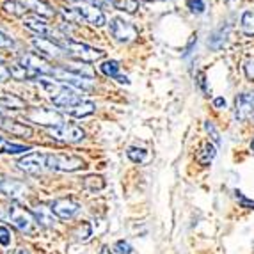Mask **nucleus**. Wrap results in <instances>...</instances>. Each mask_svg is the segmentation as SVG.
Segmentation results:
<instances>
[{
	"label": "nucleus",
	"mask_w": 254,
	"mask_h": 254,
	"mask_svg": "<svg viewBox=\"0 0 254 254\" xmlns=\"http://www.w3.org/2000/svg\"><path fill=\"white\" fill-rule=\"evenodd\" d=\"M85 167V162L76 155H68V153H54L47 155V169L59 171V173H75Z\"/></svg>",
	"instance_id": "nucleus-5"
},
{
	"label": "nucleus",
	"mask_w": 254,
	"mask_h": 254,
	"mask_svg": "<svg viewBox=\"0 0 254 254\" xmlns=\"http://www.w3.org/2000/svg\"><path fill=\"white\" fill-rule=\"evenodd\" d=\"M32 47L38 48L41 54L48 55V57H54V59H57V57H61V55L64 54L63 47H61L59 43H55L47 38H39V36L32 39Z\"/></svg>",
	"instance_id": "nucleus-18"
},
{
	"label": "nucleus",
	"mask_w": 254,
	"mask_h": 254,
	"mask_svg": "<svg viewBox=\"0 0 254 254\" xmlns=\"http://www.w3.org/2000/svg\"><path fill=\"white\" fill-rule=\"evenodd\" d=\"M30 146L25 144H16V142H11V140L0 137V153H5V155H21V153L30 151Z\"/></svg>",
	"instance_id": "nucleus-22"
},
{
	"label": "nucleus",
	"mask_w": 254,
	"mask_h": 254,
	"mask_svg": "<svg viewBox=\"0 0 254 254\" xmlns=\"http://www.w3.org/2000/svg\"><path fill=\"white\" fill-rule=\"evenodd\" d=\"M32 213H34L36 220H38V224L41 226V228H54V226L59 222V219H57V215L54 213L50 204L38 203L34 206V210H32Z\"/></svg>",
	"instance_id": "nucleus-17"
},
{
	"label": "nucleus",
	"mask_w": 254,
	"mask_h": 254,
	"mask_svg": "<svg viewBox=\"0 0 254 254\" xmlns=\"http://www.w3.org/2000/svg\"><path fill=\"white\" fill-rule=\"evenodd\" d=\"M213 107H215V109H224V107H226V100L222 96H217L215 100H213Z\"/></svg>",
	"instance_id": "nucleus-38"
},
{
	"label": "nucleus",
	"mask_w": 254,
	"mask_h": 254,
	"mask_svg": "<svg viewBox=\"0 0 254 254\" xmlns=\"http://www.w3.org/2000/svg\"><path fill=\"white\" fill-rule=\"evenodd\" d=\"M18 66H21V68H25L29 73H32L34 78H38V80L39 78H43V76H52V73H54V68H52L50 64L36 54L21 55L20 64H18Z\"/></svg>",
	"instance_id": "nucleus-10"
},
{
	"label": "nucleus",
	"mask_w": 254,
	"mask_h": 254,
	"mask_svg": "<svg viewBox=\"0 0 254 254\" xmlns=\"http://www.w3.org/2000/svg\"><path fill=\"white\" fill-rule=\"evenodd\" d=\"M11 254H30V253L27 249H16V251H13Z\"/></svg>",
	"instance_id": "nucleus-41"
},
{
	"label": "nucleus",
	"mask_w": 254,
	"mask_h": 254,
	"mask_svg": "<svg viewBox=\"0 0 254 254\" xmlns=\"http://www.w3.org/2000/svg\"><path fill=\"white\" fill-rule=\"evenodd\" d=\"M94 5H103V7H110V5H114V0H94Z\"/></svg>",
	"instance_id": "nucleus-40"
},
{
	"label": "nucleus",
	"mask_w": 254,
	"mask_h": 254,
	"mask_svg": "<svg viewBox=\"0 0 254 254\" xmlns=\"http://www.w3.org/2000/svg\"><path fill=\"white\" fill-rule=\"evenodd\" d=\"M23 25H25L29 30H32V32H36V34H39V38L52 39V41L59 43V45L66 39V36L61 34L59 30L54 29L47 20H43V18L38 16V14H30V16L23 18Z\"/></svg>",
	"instance_id": "nucleus-6"
},
{
	"label": "nucleus",
	"mask_w": 254,
	"mask_h": 254,
	"mask_svg": "<svg viewBox=\"0 0 254 254\" xmlns=\"http://www.w3.org/2000/svg\"><path fill=\"white\" fill-rule=\"evenodd\" d=\"M25 5L29 9H32L36 14H41V16H54L55 11L47 4V2H43V0H25Z\"/></svg>",
	"instance_id": "nucleus-24"
},
{
	"label": "nucleus",
	"mask_w": 254,
	"mask_h": 254,
	"mask_svg": "<svg viewBox=\"0 0 254 254\" xmlns=\"http://www.w3.org/2000/svg\"><path fill=\"white\" fill-rule=\"evenodd\" d=\"M66 112L69 116H73V118H87V116L96 112V105L93 102H89V100H80V102L75 103L73 107L66 109Z\"/></svg>",
	"instance_id": "nucleus-20"
},
{
	"label": "nucleus",
	"mask_w": 254,
	"mask_h": 254,
	"mask_svg": "<svg viewBox=\"0 0 254 254\" xmlns=\"http://www.w3.org/2000/svg\"><path fill=\"white\" fill-rule=\"evenodd\" d=\"M25 119L30 123L41 125V127L55 128L64 125V116L55 109H45V107H34L25 114Z\"/></svg>",
	"instance_id": "nucleus-7"
},
{
	"label": "nucleus",
	"mask_w": 254,
	"mask_h": 254,
	"mask_svg": "<svg viewBox=\"0 0 254 254\" xmlns=\"http://www.w3.org/2000/svg\"><path fill=\"white\" fill-rule=\"evenodd\" d=\"M63 14L75 23H89L93 27L105 25V14L98 5L89 2H78L71 7H63Z\"/></svg>",
	"instance_id": "nucleus-3"
},
{
	"label": "nucleus",
	"mask_w": 254,
	"mask_h": 254,
	"mask_svg": "<svg viewBox=\"0 0 254 254\" xmlns=\"http://www.w3.org/2000/svg\"><path fill=\"white\" fill-rule=\"evenodd\" d=\"M0 130L7 131V133H11V135H14V137H21V139H29V137H32V133H34L29 125L18 123V121L5 118V116H0Z\"/></svg>",
	"instance_id": "nucleus-15"
},
{
	"label": "nucleus",
	"mask_w": 254,
	"mask_h": 254,
	"mask_svg": "<svg viewBox=\"0 0 254 254\" xmlns=\"http://www.w3.org/2000/svg\"><path fill=\"white\" fill-rule=\"evenodd\" d=\"M114 253L116 254H131L133 253V247L130 246L128 240H118L114 244Z\"/></svg>",
	"instance_id": "nucleus-32"
},
{
	"label": "nucleus",
	"mask_w": 254,
	"mask_h": 254,
	"mask_svg": "<svg viewBox=\"0 0 254 254\" xmlns=\"http://www.w3.org/2000/svg\"><path fill=\"white\" fill-rule=\"evenodd\" d=\"M39 84H41L43 89L47 91L48 98L54 102V105L61 107V109H64V110L73 107L75 103H78L82 100L78 91L69 87V85L63 84V82H57L55 78L52 80V78L43 76V78H39Z\"/></svg>",
	"instance_id": "nucleus-2"
},
{
	"label": "nucleus",
	"mask_w": 254,
	"mask_h": 254,
	"mask_svg": "<svg viewBox=\"0 0 254 254\" xmlns=\"http://www.w3.org/2000/svg\"><path fill=\"white\" fill-rule=\"evenodd\" d=\"M197 78H199V80H197V84L201 85V89L204 91V93H206V78H204V73H199V75H197Z\"/></svg>",
	"instance_id": "nucleus-39"
},
{
	"label": "nucleus",
	"mask_w": 254,
	"mask_h": 254,
	"mask_svg": "<svg viewBox=\"0 0 254 254\" xmlns=\"http://www.w3.org/2000/svg\"><path fill=\"white\" fill-rule=\"evenodd\" d=\"M11 78V69L5 66L4 61H0V82H7Z\"/></svg>",
	"instance_id": "nucleus-36"
},
{
	"label": "nucleus",
	"mask_w": 254,
	"mask_h": 254,
	"mask_svg": "<svg viewBox=\"0 0 254 254\" xmlns=\"http://www.w3.org/2000/svg\"><path fill=\"white\" fill-rule=\"evenodd\" d=\"M52 76H54L57 82H63V84L73 87V89L76 87V89L87 91V89H93V85H94L93 78L84 76L76 71H71V69H68V68H54Z\"/></svg>",
	"instance_id": "nucleus-8"
},
{
	"label": "nucleus",
	"mask_w": 254,
	"mask_h": 254,
	"mask_svg": "<svg viewBox=\"0 0 254 254\" xmlns=\"http://www.w3.org/2000/svg\"><path fill=\"white\" fill-rule=\"evenodd\" d=\"M0 194L13 201H21L29 195V185L16 178H4L0 183Z\"/></svg>",
	"instance_id": "nucleus-13"
},
{
	"label": "nucleus",
	"mask_w": 254,
	"mask_h": 254,
	"mask_svg": "<svg viewBox=\"0 0 254 254\" xmlns=\"http://www.w3.org/2000/svg\"><path fill=\"white\" fill-rule=\"evenodd\" d=\"M18 167H20L23 173L27 174H41L43 171L47 169V155L45 153H39V151H34V153H27L23 157L18 160Z\"/></svg>",
	"instance_id": "nucleus-12"
},
{
	"label": "nucleus",
	"mask_w": 254,
	"mask_h": 254,
	"mask_svg": "<svg viewBox=\"0 0 254 254\" xmlns=\"http://www.w3.org/2000/svg\"><path fill=\"white\" fill-rule=\"evenodd\" d=\"M119 68H121V66H119L118 61H105V63H102V66H100L103 75L110 76V78H116L119 84H130L128 76L119 75Z\"/></svg>",
	"instance_id": "nucleus-21"
},
{
	"label": "nucleus",
	"mask_w": 254,
	"mask_h": 254,
	"mask_svg": "<svg viewBox=\"0 0 254 254\" xmlns=\"http://www.w3.org/2000/svg\"><path fill=\"white\" fill-rule=\"evenodd\" d=\"M0 219L9 222L11 226H14L23 235H36L39 231V228H41L38 224V220H36L34 213L14 203L4 206V210L0 212Z\"/></svg>",
	"instance_id": "nucleus-1"
},
{
	"label": "nucleus",
	"mask_w": 254,
	"mask_h": 254,
	"mask_svg": "<svg viewBox=\"0 0 254 254\" xmlns=\"http://www.w3.org/2000/svg\"><path fill=\"white\" fill-rule=\"evenodd\" d=\"M85 190L89 192H100L105 189V178L103 176H98V174H91V176H85L84 182H82Z\"/></svg>",
	"instance_id": "nucleus-23"
},
{
	"label": "nucleus",
	"mask_w": 254,
	"mask_h": 254,
	"mask_svg": "<svg viewBox=\"0 0 254 254\" xmlns=\"http://www.w3.org/2000/svg\"><path fill=\"white\" fill-rule=\"evenodd\" d=\"M187 5H189V9H190V13H194V14L204 13V9H206V5H204V0H189V2H187Z\"/></svg>",
	"instance_id": "nucleus-34"
},
{
	"label": "nucleus",
	"mask_w": 254,
	"mask_h": 254,
	"mask_svg": "<svg viewBox=\"0 0 254 254\" xmlns=\"http://www.w3.org/2000/svg\"><path fill=\"white\" fill-rule=\"evenodd\" d=\"M100 254H114L112 251L109 249V247H102V251H100Z\"/></svg>",
	"instance_id": "nucleus-42"
},
{
	"label": "nucleus",
	"mask_w": 254,
	"mask_h": 254,
	"mask_svg": "<svg viewBox=\"0 0 254 254\" xmlns=\"http://www.w3.org/2000/svg\"><path fill=\"white\" fill-rule=\"evenodd\" d=\"M251 149H253V155H254V139H253V142H251Z\"/></svg>",
	"instance_id": "nucleus-43"
},
{
	"label": "nucleus",
	"mask_w": 254,
	"mask_h": 254,
	"mask_svg": "<svg viewBox=\"0 0 254 254\" xmlns=\"http://www.w3.org/2000/svg\"><path fill=\"white\" fill-rule=\"evenodd\" d=\"M2 180H4V178H2V176H0V183H2Z\"/></svg>",
	"instance_id": "nucleus-44"
},
{
	"label": "nucleus",
	"mask_w": 254,
	"mask_h": 254,
	"mask_svg": "<svg viewBox=\"0 0 254 254\" xmlns=\"http://www.w3.org/2000/svg\"><path fill=\"white\" fill-rule=\"evenodd\" d=\"M127 157L130 158L133 164H144L146 160H148V151H146L144 148H128L127 151Z\"/></svg>",
	"instance_id": "nucleus-27"
},
{
	"label": "nucleus",
	"mask_w": 254,
	"mask_h": 254,
	"mask_svg": "<svg viewBox=\"0 0 254 254\" xmlns=\"http://www.w3.org/2000/svg\"><path fill=\"white\" fill-rule=\"evenodd\" d=\"M4 11H5V13H9V14H13V16H23V18H25L29 7L25 5V2L7 0V2H4Z\"/></svg>",
	"instance_id": "nucleus-25"
},
{
	"label": "nucleus",
	"mask_w": 254,
	"mask_h": 254,
	"mask_svg": "<svg viewBox=\"0 0 254 254\" xmlns=\"http://www.w3.org/2000/svg\"><path fill=\"white\" fill-rule=\"evenodd\" d=\"M242 30L244 34L254 36V11H246L242 14Z\"/></svg>",
	"instance_id": "nucleus-29"
},
{
	"label": "nucleus",
	"mask_w": 254,
	"mask_h": 254,
	"mask_svg": "<svg viewBox=\"0 0 254 254\" xmlns=\"http://www.w3.org/2000/svg\"><path fill=\"white\" fill-rule=\"evenodd\" d=\"M251 94H253V100H254V93H251Z\"/></svg>",
	"instance_id": "nucleus-45"
},
{
	"label": "nucleus",
	"mask_w": 254,
	"mask_h": 254,
	"mask_svg": "<svg viewBox=\"0 0 254 254\" xmlns=\"http://www.w3.org/2000/svg\"><path fill=\"white\" fill-rule=\"evenodd\" d=\"M204 128H206L208 135L212 137V140L215 142V146H220V135H219V131H217L215 125H213L212 121H206V123H204Z\"/></svg>",
	"instance_id": "nucleus-35"
},
{
	"label": "nucleus",
	"mask_w": 254,
	"mask_h": 254,
	"mask_svg": "<svg viewBox=\"0 0 254 254\" xmlns=\"http://www.w3.org/2000/svg\"><path fill=\"white\" fill-rule=\"evenodd\" d=\"M254 114V100L251 93H242L235 100V118L238 121H246Z\"/></svg>",
	"instance_id": "nucleus-16"
},
{
	"label": "nucleus",
	"mask_w": 254,
	"mask_h": 254,
	"mask_svg": "<svg viewBox=\"0 0 254 254\" xmlns=\"http://www.w3.org/2000/svg\"><path fill=\"white\" fill-rule=\"evenodd\" d=\"M50 206L55 215H57V219H63V220L73 219V217H76L78 212H80V204L76 203V201L69 199V197H59V199L52 201Z\"/></svg>",
	"instance_id": "nucleus-14"
},
{
	"label": "nucleus",
	"mask_w": 254,
	"mask_h": 254,
	"mask_svg": "<svg viewBox=\"0 0 254 254\" xmlns=\"http://www.w3.org/2000/svg\"><path fill=\"white\" fill-rule=\"evenodd\" d=\"M215 155H217V148L212 142H206V144L203 146V149L199 151V155H197V162H199L201 165H210L213 158H215Z\"/></svg>",
	"instance_id": "nucleus-26"
},
{
	"label": "nucleus",
	"mask_w": 254,
	"mask_h": 254,
	"mask_svg": "<svg viewBox=\"0 0 254 254\" xmlns=\"http://www.w3.org/2000/svg\"><path fill=\"white\" fill-rule=\"evenodd\" d=\"M244 71H246V76L249 78L251 82H254V59L247 61L246 66H244Z\"/></svg>",
	"instance_id": "nucleus-37"
},
{
	"label": "nucleus",
	"mask_w": 254,
	"mask_h": 254,
	"mask_svg": "<svg viewBox=\"0 0 254 254\" xmlns=\"http://www.w3.org/2000/svg\"><path fill=\"white\" fill-rule=\"evenodd\" d=\"M112 7L119 9V11H127V13H135L139 9V0H114Z\"/></svg>",
	"instance_id": "nucleus-30"
},
{
	"label": "nucleus",
	"mask_w": 254,
	"mask_h": 254,
	"mask_svg": "<svg viewBox=\"0 0 254 254\" xmlns=\"http://www.w3.org/2000/svg\"><path fill=\"white\" fill-rule=\"evenodd\" d=\"M48 135L54 140H57V142H63V144H75V142L84 140L85 133H84V130H82L80 127H76V125L64 123V125H61V127L48 128Z\"/></svg>",
	"instance_id": "nucleus-9"
},
{
	"label": "nucleus",
	"mask_w": 254,
	"mask_h": 254,
	"mask_svg": "<svg viewBox=\"0 0 254 254\" xmlns=\"http://www.w3.org/2000/svg\"><path fill=\"white\" fill-rule=\"evenodd\" d=\"M61 47H63L66 55H71V57H75L76 61H82V63H94V61L102 59L103 55H105L103 50L93 48L89 45H85V43L73 41V39H64L61 43Z\"/></svg>",
	"instance_id": "nucleus-4"
},
{
	"label": "nucleus",
	"mask_w": 254,
	"mask_h": 254,
	"mask_svg": "<svg viewBox=\"0 0 254 254\" xmlns=\"http://www.w3.org/2000/svg\"><path fill=\"white\" fill-rule=\"evenodd\" d=\"M11 240H13L11 229H9L7 226H0V246L9 247V246H11Z\"/></svg>",
	"instance_id": "nucleus-33"
},
{
	"label": "nucleus",
	"mask_w": 254,
	"mask_h": 254,
	"mask_svg": "<svg viewBox=\"0 0 254 254\" xmlns=\"http://www.w3.org/2000/svg\"><path fill=\"white\" fill-rule=\"evenodd\" d=\"M91 235H93V228H91L89 222H82V224L73 231V237L78 242H87Z\"/></svg>",
	"instance_id": "nucleus-28"
},
{
	"label": "nucleus",
	"mask_w": 254,
	"mask_h": 254,
	"mask_svg": "<svg viewBox=\"0 0 254 254\" xmlns=\"http://www.w3.org/2000/svg\"><path fill=\"white\" fill-rule=\"evenodd\" d=\"M14 47H16V41H14L13 36H9L7 32L0 30V48L9 50V48H14Z\"/></svg>",
	"instance_id": "nucleus-31"
},
{
	"label": "nucleus",
	"mask_w": 254,
	"mask_h": 254,
	"mask_svg": "<svg viewBox=\"0 0 254 254\" xmlns=\"http://www.w3.org/2000/svg\"><path fill=\"white\" fill-rule=\"evenodd\" d=\"M109 30L112 38L119 43H130L139 36L137 27L133 23H130V21H125L123 18H114V20L110 21Z\"/></svg>",
	"instance_id": "nucleus-11"
},
{
	"label": "nucleus",
	"mask_w": 254,
	"mask_h": 254,
	"mask_svg": "<svg viewBox=\"0 0 254 254\" xmlns=\"http://www.w3.org/2000/svg\"><path fill=\"white\" fill-rule=\"evenodd\" d=\"M27 103L25 100H21L20 96L11 93H2L0 94V116L4 112H9V110H21L25 109Z\"/></svg>",
	"instance_id": "nucleus-19"
}]
</instances>
